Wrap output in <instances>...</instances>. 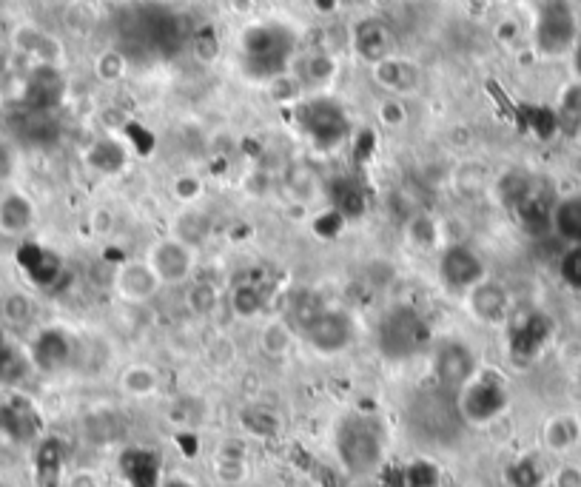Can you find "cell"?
Here are the masks:
<instances>
[{
    "mask_svg": "<svg viewBox=\"0 0 581 487\" xmlns=\"http://www.w3.org/2000/svg\"><path fill=\"white\" fill-rule=\"evenodd\" d=\"M297 52V35L280 20L248 23L240 35V69L254 83H271L274 77L291 72Z\"/></svg>",
    "mask_w": 581,
    "mask_h": 487,
    "instance_id": "obj_1",
    "label": "cell"
},
{
    "mask_svg": "<svg viewBox=\"0 0 581 487\" xmlns=\"http://www.w3.org/2000/svg\"><path fill=\"white\" fill-rule=\"evenodd\" d=\"M288 319L297 328V337L305 339L322 356L342 354L357 339V322L345 308L328 305L325 300L311 297V294L294 302Z\"/></svg>",
    "mask_w": 581,
    "mask_h": 487,
    "instance_id": "obj_2",
    "label": "cell"
},
{
    "mask_svg": "<svg viewBox=\"0 0 581 487\" xmlns=\"http://www.w3.org/2000/svg\"><path fill=\"white\" fill-rule=\"evenodd\" d=\"M339 465L351 476L365 479L385 462V425L374 413H351L334 433Z\"/></svg>",
    "mask_w": 581,
    "mask_h": 487,
    "instance_id": "obj_3",
    "label": "cell"
},
{
    "mask_svg": "<svg viewBox=\"0 0 581 487\" xmlns=\"http://www.w3.org/2000/svg\"><path fill=\"white\" fill-rule=\"evenodd\" d=\"M294 109H297L300 132L317 151L339 149L351 137V117L331 94L317 92L311 97H302Z\"/></svg>",
    "mask_w": 581,
    "mask_h": 487,
    "instance_id": "obj_4",
    "label": "cell"
},
{
    "mask_svg": "<svg viewBox=\"0 0 581 487\" xmlns=\"http://www.w3.org/2000/svg\"><path fill=\"white\" fill-rule=\"evenodd\" d=\"M376 342H379V351L391 362H402V359H411L428 348L431 325L425 322L419 311H413L408 305H399L379 319Z\"/></svg>",
    "mask_w": 581,
    "mask_h": 487,
    "instance_id": "obj_5",
    "label": "cell"
},
{
    "mask_svg": "<svg viewBox=\"0 0 581 487\" xmlns=\"http://www.w3.org/2000/svg\"><path fill=\"white\" fill-rule=\"evenodd\" d=\"M579 40V20L573 0H539L533 23V46L542 57H562L573 52Z\"/></svg>",
    "mask_w": 581,
    "mask_h": 487,
    "instance_id": "obj_6",
    "label": "cell"
},
{
    "mask_svg": "<svg viewBox=\"0 0 581 487\" xmlns=\"http://www.w3.org/2000/svg\"><path fill=\"white\" fill-rule=\"evenodd\" d=\"M507 402H510V391H507L505 379L499 374L482 371V368L456 394L459 416L468 425H490L493 419H499L505 413Z\"/></svg>",
    "mask_w": 581,
    "mask_h": 487,
    "instance_id": "obj_7",
    "label": "cell"
},
{
    "mask_svg": "<svg viewBox=\"0 0 581 487\" xmlns=\"http://www.w3.org/2000/svg\"><path fill=\"white\" fill-rule=\"evenodd\" d=\"M431 368L436 385L456 396L473 376L479 374V356L465 339L450 337L436 342L431 354Z\"/></svg>",
    "mask_w": 581,
    "mask_h": 487,
    "instance_id": "obj_8",
    "label": "cell"
},
{
    "mask_svg": "<svg viewBox=\"0 0 581 487\" xmlns=\"http://www.w3.org/2000/svg\"><path fill=\"white\" fill-rule=\"evenodd\" d=\"M488 277V268L482 254L468 243H445L439 254V280L450 294L465 297L473 285Z\"/></svg>",
    "mask_w": 581,
    "mask_h": 487,
    "instance_id": "obj_9",
    "label": "cell"
},
{
    "mask_svg": "<svg viewBox=\"0 0 581 487\" xmlns=\"http://www.w3.org/2000/svg\"><path fill=\"white\" fill-rule=\"evenodd\" d=\"M146 263L154 268V274L160 277L163 288L166 285H188L194 271H197V263H200V251L194 245L166 234L157 243H151Z\"/></svg>",
    "mask_w": 581,
    "mask_h": 487,
    "instance_id": "obj_10",
    "label": "cell"
},
{
    "mask_svg": "<svg viewBox=\"0 0 581 487\" xmlns=\"http://www.w3.org/2000/svg\"><path fill=\"white\" fill-rule=\"evenodd\" d=\"M465 311L470 319H476L479 325H505L513 317V297L499 280H485L473 285L468 294L462 297Z\"/></svg>",
    "mask_w": 581,
    "mask_h": 487,
    "instance_id": "obj_11",
    "label": "cell"
},
{
    "mask_svg": "<svg viewBox=\"0 0 581 487\" xmlns=\"http://www.w3.org/2000/svg\"><path fill=\"white\" fill-rule=\"evenodd\" d=\"M411 422L416 431L431 439H442L453 431V422H462L459 408H456V396L439 388V394H425L413 402Z\"/></svg>",
    "mask_w": 581,
    "mask_h": 487,
    "instance_id": "obj_12",
    "label": "cell"
},
{
    "mask_svg": "<svg viewBox=\"0 0 581 487\" xmlns=\"http://www.w3.org/2000/svg\"><path fill=\"white\" fill-rule=\"evenodd\" d=\"M112 285L114 291H117V297L123 302H129V305H146V302H151L163 291V282L154 274V268L146 263V257L117 265Z\"/></svg>",
    "mask_w": 581,
    "mask_h": 487,
    "instance_id": "obj_13",
    "label": "cell"
},
{
    "mask_svg": "<svg viewBox=\"0 0 581 487\" xmlns=\"http://www.w3.org/2000/svg\"><path fill=\"white\" fill-rule=\"evenodd\" d=\"M351 46L365 66H376L394 55V32L382 18H362L351 32Z\"/></svg>",
    "mask_w": 581,
    "mask_h": 487,
    "instance_id": "obj_14",
    "label": "cell"
},
{
    "mask_svg": "<svg viewBox=\"0 0 581 487\" xmlns=\"http://www.w3.org/2000/svg\"><path fill=\"white\" fill-rule=\"evenodd\" d=\"M371 72H374L376 86L382 92H388V97L405 100L408 94L419 92V86H422V69L413 63L411 57H385L382 63L371 66Z\"/></svg>",
    "mask_w": 581,
    "mask_h": 487,
    "instance_id": "obj_15",
    "label": "cell"
},
{
    "mask_svg": "<svg viewBox=\"0 0 581 487\" xmlns=\"http://www.w3.org/2000/svg\"><path fill=\"white\" fill-rule=\"evenodd\" d=\"M29 356H32V365H38L40 371L55 374V371H63L72 362L75 342H72V337L66 331H60V328H46V331L38 334Z\"/></svg>",
    "mask_w": 581,
    "mask_h": 487,
    "instance_id": "obj_16",
    "label": "cell"
},
{
    "mask_svg": "<svg viewBox=\"0 0 581 487\" xmlns=\"http://www.w3.org/2000/svg\"><path fill=\"white\" fill-rule=\"evenodd\" d=\"M63 94H66V80L57 66L40 63L26 80V106L32 112H52Z\"/></svg>",
    "mask_w": 581,
    "mask_h": 487,
    "instance_id": "obj_17",
    "label": "cell"
},
{
    "mask_svg": "<svg viewBox=\"0 0 581 487\" xmlns=\"http://www.w3.org/2000/svg\"><path fill=\"white\" fill-rule=\"evenodd\" d=\"M550 331H553V325L542 314H525V317H519L516 325H513V337H510V354L516 356V362L519 359L530 362L544 348Z\"/></svg>",
    "mask_w": 581,
    "mask_h": 487,
    "instance_id": "obj_18",
    "label": "cell"
},
{
    "mask_svg": "<svg viewBox=\"0 0 581 487\" xmlns=\"http://www.w3.org/2000/svg\"><path fill=\"white\" fill-rule=\"evenodd\" d=\"M297 328L291 325V319L282 314H268L257 334V345L268 359H285L297 345Z\"/></svg>",
    "mask_w": 581,
    "mask_h": 487,
    "instance_id": "obj_19",
    "label": "cell"
},
{
    "mask_svg": "<svg viewBox=\"0 0 581 487\" xmlns=\"http://www.w3.org/2000/svg\"><path fill=\"white\" fill-rule=\"evenodd\" d=\"M291 72L297 75L302 89H317L319 92V89H328L334 83V77L339 75V60L331 52L319 49V52L302 57L297 66H291Z\"/></svg>",
    "mask_w": 581,
    "mask_h": 487,
    "instance_id": "obj_20",
    "label": "cell"
},
{
    "mask_svg": "<svg viewBox=\"0 0 581 487\" xmlns=\"http://www.w3.org/2000/svg\"><path fill=\"white\" fill-rule=\"evenodd\" d=\"M35 214V203L20 191H9L6 197H0V231L9 237H23L35 225Z\"/></svg>",
    "mask_w": 581,
    "mask_h": 487,
    "instance_id": "obj_21",
    "label": "cell"
},
{
    "mask_svg": "<svg viewBox=\"0 0 581 487\" xmlns=\"http://www.w3.org/2000/svg\"><path fill=\"white\" fill-rule=\"evenodd\" d=\"M211 231H214V223H211L208 211H203L200 206H183L171 225V237L194 245L197 251L211 240Z\"/></svg>",
    "mask_w": 581,
    "mask_h": 487,
    "instance_id": "obj_22",
    "label": "cell"
},
{
    "mask_svg": "<svg viewBox=\"0 0 581 487\" xmlns=\"http://www.w3.org/2000/svg\"><path fill=\"white\" fill-rule=\"evenodd\" d=\"M550 231L564 245H581V194H570L553 203Z\"/></svg>",
    "mask_w": 581,
    "mask_h": 487,
    "instance_id": "obj_23",
    "label": "cell"
},
{
    "mask_svg": "<svg viewBox=\"0 0 581 487\" xmlns=\"http://www.w3.org/2000/svg\"><path fill=\"white\" fill-rule=\"evenodd\" d=\"M268 300H271V291L260 280H240L228 291L231 311L243 319L263 317L265 311H268Z\"/></svg>",
    "mask_w": 581,
    "mask_h": 487,
    "instance_id": "obj_24",
    "label": "cell"
},
{
    "mask_svg": "<svg viewBox=\"0 0 581 487\" xmlns=\"http://www.w3.org/2000/svg\"><path fill=\"white\" fill-rule=\"evenodd\" d=\"M556 129L567 137H581V80H570L556 100Z\"/></svg>",
    "mask_w": 581,
    "mask_h": 487,
    "instance_id": "obj_25",
    "label": "cell"
},
{
    "mask_svg": "<svg viewBox=\"0 0 581 487\" xmlns=\"http://www.w3.org/2000/svg\"><path fill=\"white\" fill-rule=\"evenodd\" d=\"M223 305V288L208 277H200V280L188 282L186 288V308L191 317L208 319L214 317Z\"/></svg>",
    "mask_w": 581,
    "mask_h": 487,
    "instance_id": "obj_26",
    "label": "cell"
},
{
    "mask_svg": "<svg viewBox=\"0 0 581 487\" xmlns=\"http://www.w3.org/2000/svg\"><path fill=\"white\" fill-rule=\"evenodd\" d=\"M123 470L132 487H160L157 476H160V462L151 450L134 448L123 456Z\"/></svg>",
    "mask_w": 581,
    "mask_h": 487,
    "instance_id": "obj_27",
    "label": "cell"
},
{
    "mask_svg": "<svg viewBox=\"0 0 581 487\" xmlns=\"http://www.w3.org/2000/svg\"><path fill=\"white\" fill-rule=\"evenodd\" d=\"M581 442V422L570 413H559L544 425V445L556 453H564Z\"/></svg>",
    "mask_w": 581,
    "mask_h": 487,
    "instance_id": "obj_28",
    "label": "cell"
},
{
    "mask_svg": "<svg viewBox=\"0 0 581 487\" xmlns=\"http://www.w3.org/2000/svg\"><path fill=\"white\" fill-rule=\"evenodd\" d=\"M120 388L126 391L134 399H146V396L157 394L160 388V374L154 365H146V362H132L126 365V371L120 374Z\"/></svg>",
    "mask_w": 581,
    "mask_h": 487,
    "instance_id": "obj_29",
    "label": "cell"
},
{
    "mask_svg": "<svg viewBox=\"0 0 581 487\" xmlns=\"http://www.w3.org/2000/svg\"><path fill=\"white\" fill-rule=\"evenodd\" d=\"M15 43H18L20 52L38 57L40 63L57 66V52H60V46H57L55 40L49 38L46 32H40L35 26H23L18 35H15Z\"/></svg>",
    "mask_w": 581,
    "mask_h": 487,
    "instance_id": "obj_30",
    "label": "cell"
},
{
    "mask_svg": "<svg viewBox=\"0 0 581 487\" xmlns=\"http://www.w3.org/2000/svg\"><path fill=\"white\" fill-rule=\"evenodd\" d=\"M405 237L413 248L419 251H431L436 245H442V225L433 220L431 214H413L411 220L405 223Z\"/></svg>",
    "mask_w": 581,
    "mask_h": 487,
    "instance_id": "obj_31",
    "label": "cell"
},
{
    "mask_svg": "<svg viewBox=\"0 0 581 487\" xmlns=\"http://www.w3.org/2000/svg\"><path fill=\"white\" fill-rule=\"evenodd\" d=\"M89 166L100 174H117L126 166V149L114 140H97L89 151Z\"/></svg>",
    "mask_w": 581,
    "mask_h": 487,
    "instance_id": "obj_32",
    "label": "cell"
},
{
    "mask_svg": "<svg viewBox=\"0 0 581 487\" xmlns=\"http://www.w3.org/2000/svg\"><path fill=\"white\" fill-rule=\"evenodd\" d=\"M0 314H3V322H9V325H26L35 319V300L23 291L6 294L0 300Z\"/></svg>",
    "mask_w": 581,
    "mask_h": 487,
    "instance_id": "obj_33",
    "label": "cell"
},
{
    "mask_svg": "<svg viewBox=\"0 0 581 487\" xmlns=\"http://www.w3.org/2000/svg\"><path fill=\"white\" fill-rule=\"evenodd\" d=\"M288 191L302 200V203H308V200H314V194L319 191V180H317V171H311L308 166H294V169L288 171Z\"/></svg>",
    "mask_w": 581,
    "mask_h": 487,
    "instance_id": "obj_34",
    "label": "cell"
},
{
    "mask_svg": "<svg viewBox=\"0 0 581 487\" xmlns=\"http://www.w3.org/2000/svg\"><path fill=\"white\" fill-rule=\"evenodd\" d=\"M206 359L214 368H228L237 359V342L228 334H217L206 342Z\"/></svg>",
    "mask_w": 581,
    "mask_h": 487,
    "instance_id": "obj_35",
    "label": "cell"
},
{
    "mask_svg": "<svg viewBox=\"0 0 581 487\" xmlns=\"http://www.w3.org/2000/svg\"><path fill=\"white\" fill-rule=\"evenodd\" d=\"M97 23V15L94 9L86 3V0H77V3H69L66 6V26L77 32V35H89Z\"/></svg>",
    "mask_w": 581,
    "mask_h": 487,
    "instance_id": "obj_36",
    "label": "cell"
},
{
    "mask_svg": "<svg viewBox=\"0 0 581 487\" xmlns=\"http://www.w3.org/2000/svg\"><path fill=\"white\" fill-rule=\"evenodd\" d=\"M126 69H129V57L123 55L120 49H106L103 55L97 57V75L100 80H120V77L126 75Z\"/></svg>",
    "mask_w": 581,
    "mask_h": 487,
    "instance_id": "obj_37",
    "label": "cell"
},
{
    "mask_svg": "<svg viewBox=\"0 0 581 487\" xmlns=\"http://www.w3.org/2000/svg\"><path fill=\"white\" fill-rule=\"evenodd\" d=\"M171 194H174V200H177L180 206H197L200 197H203V183H200V177H194V174H183V177L174 180Z\"/></svg>",
    "mask_w": 581,
    "mask_h": 487,
    "instance_id": "obj_38",
    "label": "cell"
},
{
    "mask_svg": "<svg viewBox=\"0 0 581 487\" xmlns=\"http://www.w3.org/2000/svg\"><path fill=\"white\" fill-rule=\"evenodd\" d=\"M453 186L456 191H462V194H473V197H479L482 191H485V169L476 163V166H465V169L456 171V177H453Z\"/></svg>",
    "mask_w": 581,
    "mask_h": 487,
    "instance_id": "obj_39",
    "label": "cell"
},
{
    "mask_svg": "<svg viewBox=\"0 0 581 487\" xmlns=\"http://www.w3.org/2000/svg\"><path fill=\"white\" fill-rule=\"evenodd\" d=\"M559 274H562L564 285L581 291V245H567L562 263H559Z\"/></svg>",
    "mask_w": 581,
    "mask_h": 487,
    "instance_id": "obj_40",
    "label": "cell"
},
{
    "mask_svg": "<svg viewBox=\"0 0 581 487\" xmlns=\"http://www.w3.org/2000/svg\"><path fill=\"white\" fill-rule=\"evenodd\" d=\"M376 114H379L382 126H388V129H399V126L408 123V109H405V100L402 97H385L379 103V112Z\"/></svg>",
    "mask_w": 581,
    "mask_h": 487,
    "instance_id": "obj_41",
    "label": "cell"
},
{
    "mask_svg": "<svg viewBox=\"0 0 581 487\" xmlns=\"http://www.w3.org/2000/svg\"><path fill=\"white\" fill-rule=\"evenodd\" d=\"M510 482L513 487H539L542 485V468L536 459H522L510 468Z\"/></svg>",
    "mask_w": 581,
    "mask_h": 487,
    "instance_id": "obj_42",
    "label": "cell"
},
{
    "mask_svg": "<svg viewBox=\"0 0 581 487\" xmlns=\"http://www.w3.org/2000/svg\"><path fill=\"white\" fill-rule=\"evenodd\" d=\"M436 479H439V473L428 462H413L411 468L402 473L405 487H436Z\"/></svg>",
    "mask_w": 581,
    "mask_h": 487,
    "instance_id": "obj_43",
    "label": "cell"
},
{
    "mask_svg": "<svg viewBox=\"0 0 581 487\" xmlns=\"http://www.w3.org/2000/svg\"><path fill=\"white\" fill-rule=\"evenodd\" d=\"M217 476L225 485H237L245 479V462L243 456H231V453H223L220 462H217Z\"/></svg>",
    "mask_w": 581,
    "mask_h": 487,
    "instance_id": "obj_44",
    "label": "cell"
},
{
    "mask_svg": "<svg viewBox=\"0 0 581 487\" xmlns=\"http://www.w3.org/2000/svg\"><path fill=\"white\" fill-rule=\"evenodd\" d=\"M194 55L200 57L203 63H211L214 57H217V52H220V43H217V35L211 32V26H206V29H200L197 35H194Z\"/></svg>",
    "mask_w": 581,
    "mask_h": 487,
    "instance_id": "obj_45",
    "label": "cell"
},
{
    "mask_svg": "<svg viewBox=\"0 0 581 487\" xmlns=\"http://www.w3.org/2000/svg\"><path fill=\"white\" fill-rule=\"evenodd\" d=\"M556 487H581V470L567 465L556 473Z\"/></svg>",
    "mask_w": 581,
    "mask_h": 487,
    "instance_id": "obj_46",
    "label": "cell"
},
{
    "mask_svg": "<svg viewBox=\"0 0 581 487\" xmlns=\"http://www.w3.org/2000/svg\"><path fill=\"white\" fill-rule=\"evenodd\" d=\"M69 487H100V482L94 479V473H89V470H80V473H75V476L69 479Z\"/></svg>",
    "mask_w": 581,
    "mask_h": 487,
    "instance_id": "obj_47",
    "label": "cell"
},
{
    "mask_svg": "<svg viewBox=\"0 0 581 487\" xmlns=\"http://www.w3.org/2000/svg\"><path fill=\"white\" fill-rule=\"evenodd\" d=\"M573 72H576V80H581V38L573 46Z\"/></svg>",
    "mask_w": 581,
    "mask_h": 487,
    "instance_id": "obj_48",
    "label": "cell"
},
{
    "mask_svg": "<svg viewBox=\"0 0 581 487\" xmlns=\"http://www.w3.org/2000/svg\"><path fill=\"white\" fill-rule=\"evenodd\" d=\"M163 487H191L188 482H183V479H171L169 485H163Z\"/></svg>",
    "mask_w": 581,
    "mask_h": 487,
    "instance_id": "obj_49",
    "label": "cell"
},
{
    "mask_svg": "<svg viewBox=\"0 0 581 487\" xmlns=\"http://www.w3.org/2000/svg\"><path fill=\"white\" fill-rule=\"evenodd\" d=\"M60 3H66V6H69V3H77V0H60Z\"/></svg>",
    "mask_w": 581,
    "mask_h": 487,
    "instance_id": "obj_50",
    "label": "cell"
},
{
    "mask_svg": "<svg viewBox=\"0 0 581 487\" xmlns=\"http://www.w3.org/2000/svg\"><path fill=\"white\" fill-rule=\"evenodd\" d=\"M579 379H581V362H579Z\"/></svg>",
    "mask_w": 581,
    "mask_h": 487,
    "instance_id": "obj_51",
    "label": "cell"
},
{
    "mask_svg": "<svg viewBox=\"0 0 581 487\" xmlns=\"http://www.w3.org/2000/svg\"><path fill=\"white\" fill-rule=\"evenodd\" d=\"M579 3H581V0H579Z\"/></svg>",
    "mask_w": 581,
    "mask_h": 487,
    "instance_id": "obj_52",
    "label": "cell"
}]
</instances>
